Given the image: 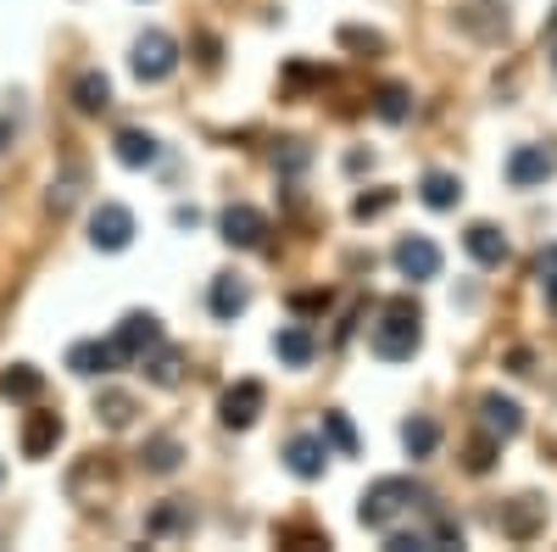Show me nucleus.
<instances>
[{"label":"nucleus","instance_id":"f257e3e1","mask_svg":"<svg viewBox=\"0 0 557 552\" xmlns=\"http://www.w3.org/2000/svg\"><path fill=\"white\" fill-rule=\"evenodd\" d=\"M424 312H418V302L412 296H396V302H385V318L374 324V357L380 363H407L418 346H424Z\"/></svg>","mask_w":557,"mask_h":552},{"label":"nucleus","instance_id":"f03ea898","mask_svg":"<svg viewBox=\"0 0 557 552\" xmlns=\"http://www.w3.org/2000/svg\"><path fill=\"white\" fill-rule=\"evenodd\" d=\"M412 496H418V486H412V480L385 475V480H374V486L362 491L357 519H362V525H374V530H391V519H396L401 508H412Z\"/></svg>","mask_w":557,"mask_h":552},{"label":"nucleus","instance_id":"7ed1b4c3","mask_svg":"<svg viewBox=\"0 0 557 552\" xmlns=\"http://www.w3.org/2000/svg\"><path fill=\"white\" fill-rule=\"evenodd\" d=\"M134 78H146V84H162L173 68H178V39L162 34V28H146L134 39V57H128Z\"/></svg>","mask_w":557,"mask_h":552},{"label":"nucleus","instance_id":"20e7f679","mask_svg":"<svg viewBox=\"0 0 557 552\" xmlns=\"http://www.w3.org/2000/svg\"><path fill=\"white\" fill-rule=\"evenodd\" d=\"M112 346H117L123 363H146V352L162 346V318H157V312H123Z\"/></svg>","mask_w":557,"mask_h":552},{"label":"nucleus","instance_id":"39448f33","mask_svg":"<svg viewBox=\"0 0 557 552\" xmlns=\"http://www.w3.org/2000/svg\"><path fill=\"white\" fill-rule=\"evenodd\" d=\"M89 241H96V252H123L134 241V212L123 201H101L89 212Z\"/></svg>","mask_w":557,"mask_h":552},{"label":"nucleus","instance_id":"423d86ee","mask_svg":"<svg viewBox=\"0 0 557 552\" xmlns=\"http://www.w3.org/2000/svg\"><path fill=\"white\" fill-rule=\"evenodd\" d=\"M262 402H268L262 380H240V385H228V391H223L218 419H223L228 430H251V425H257V413H262Z\"/></svg>","mask_w":557,"mask_h":552},{"label":"nucleus","instance_id":"0eeeda50","mask_svg":"<svg viewBox=\"0 0 557 552\" xmlns=\"http://www.w3.org/2000/svg\"><path fill=\"white\" fill-rule=\"evenodd\" d=\"M218 229H223V241H228V246H240V252H251V246H262V235H268V218H262L257 207L235 201V207H223Z\"/></svg>","mask_w":557,"mask_h":552},{"label":"nucleus","instance_id":"6e6552de","mask_svg":"<svg viewBox=\"0 0 557 552\" xmlns=\"http://www.w3.org/2000/svg\"><path fill=\"white\" fill-rule=\"evenodd\" d=\"M396 268L407 273V280H435L441 273V246L430 235H401L396 241Z\"/></svg>","mask_w":557,"mask_h":552},{"label":"nucleus","instance_id":"1a4fd4ad","mask_svg":"<svg viewBox=\"0 0 557 552\" xmlns=\"http://www.w3.org/2000/svg\"><path fill=\"white\" fill-rule=\"evenodd\" d=\"M480 430L485 436H496V441H513L519 430H524V407L513 402V396H480Z\"/></svg>","mask_w":557,"mask_h":552},{"label":"nucleus","instance_id":"9d476101","mask_svg":"<svg viewBox=\"0 0 557 552\" xmlns=\"http://www.w3.org/2000/svg\"><path fill=\"white\" fill-rule=\"evenodd\" d=\"M557 173V157L546 146H519L513 157H507V179L519 184V191H530V184H546Z\"/></svg>","mask_w":557,"mask_h":552},{"label":"nucleus","instance_id":"9b49d317","mask_svg":"<svg viewBox=\"0 0 557 552\" xmlns=\"http://www.w3.org/2000/svg\"><path fill=\"white\" fill-rule=\"evenodd\" d=\"M462 246H469V257H474L480 268H502V262H507V252H513L496 223H469V235H462Z\"/></svg>","mask_w":557,"mask_h":552},{"label":"nucleus","instance_id":"f8f14e48","mask_svg":"<svg viewBox=\"0 0 557 552\" xmlns=\"http://www.w3.org/2000/svg\"><path fill=\"white\" fill-rule=\"evenodd\" d=\"M67 368L89 380V375H112V368H123V357H117L112 341H78V346L67 352Z\"/></svg>","mask_w":557,"mask_h":552},{"label":"nucleus","instance_id":"ddd939ff","mask_svg":"<svg viewBox=\"0 0 557 552\" xmlns=\"http://www.w3.org/2000/svg\"><path fill=\"white\" fill-rule=\"evenodd\" d=\"M541 519H546V502H541V496H519V502H507V508H502V536L535 541Z\"/></svg>","mask_w":557,"mask_h":552},{"label":"nucleus","instance_id":"4468645a","mask_svg":"<svg viewBox=\"0 0 557 552\" xmlns=\"http://www.w3.org/2000/svg\"><path fill=\"white\" fill-rule=\"evenodd\" d=\"M285 464H290V475L318 480V475H323V464H330V441H318V436H290Z\"/></svg>","mask_w":557,"mask_h":552},{"label":"nucleus","instance_id":"2eb2a0df","mask_svg":"<svg viewBox=\"0 0 557 552\" xmlns=\"http://www.w3.org/2000/svg\"><path fill=\"white\" fill-rule=\"evenodd\" d=\"M207 302H212V318H223V324H235V318L251 307V291H246V280H235V273H218Z\"/></svg>","mask_w":557,"mask_h":552},{"label":"nucleus","instance_id":"dca6fc26","mask_svg":"<svg viewBox=\"0 0 557 552\" xmlns=\"http://www.w3.org/2000/svg\"><path fill=\"white\" fill-rule=\"evenodd\" d=\"M62 441V419L57 413H28V425H23V457H51Z\"/></svg>","mask_w":557,"mask_h":552},{"label":"nucleus","instance_id":"f3484780","mask_svg":"<svg viewBox=\"0 0 557 552\" xmlns=\"http://www.w3.org/2000/svg\"><path fill=\"white\" fill-rule=\"evenodd\" d=\"M73 107H78V112H107V107H112V78H107L101 68H84V73L73 78Z\"/></svg>","mask_w":557,"mask_h":552},{"label":"nucleus","instance_id":"a211bd4d","mask_svg":"<svg viewBox=\"0 0 557 552\" xmlns=\"http://www.w3.org/2000/svg\"><path fill=\"white\" fill-rule=\"evenodd\" d=\"M112 151H117L123 168H151V162H157V134H146V128H117Z\"/></svg>","mask_w":557,"mask_h":552},{"label":"nucleus","instance_id":"6ab92c4d","mask_svg":"<svg viewBox=\"0 0 557 552\" xmlns=\"http://www.w3.org/2000/svg\"><path fill=\"white\" fill-rule=\"evenodd\" d=\"M273 352H278V363L307 368V363H312V352H318V341H312V330H307V324H290V330H278V335H273Z\"/></svg>","mask_w":557,"mask_h":552},{"label":"nucleus","instance_id":"aec40b11","mask_svg":"<svg viewBox=\"0 0 557 552\" xmlns=\"http://www.w3.org/2000/svg\"><path fill=\"white\" fill-rule=\"evenodd\" d=\"M39 391H45V375L28 368V363H12L7 375H0V396H7V402H34Z\"/></svg>","mask_w":557,"mask_h":552},{"label":"nucleus","instance_id":"412c9836","mask_svg":"<svg viewBox=\"0 0 557 552\" xmlns=\"http://www.w3.org/2000/svg\"><path fill=\"white\" fill-rule=\"evenodd\" d=\"M146 375H151L157 385H178V380H184V352H178V346L146 352Z\"/></svg>","mask_w":557,"mask_h":552},{"label":"nucleus","instance_id":"4be33fe9","mask_svg":"<svg viewBox=\"0 0 557 552\" xmlns=\"http://www.w3.org/2000/svg\"><path fill=\"white\" fill-rule=\"evenodd\" d=\"M178 457H184V446H178L173 436H157V441H146V452H139V464H146L151 475H173V469H178Z\"/></svg>","mask_w":557,"mask_h":552},{"label":"nucleus","instance_id":"5701e85b","mask_svg":"<svg viewBox=\"0 0 557 552\" xmlns=\"http://www.w3.org/2000/svg\"><path fill=\"white\" fill-rule=\"evenodd\" d=\"M401 441H407L412 457H430V452L441 446V430H435V419H424V413H418V419L401 425Z\"/></svg>","mask_w":557,"mask_h":552},{"label":"nucleus","instance_id":"b1692460","mask_svg":"<svg viewBox=\"0 0 557 552\" xmlns=\"http://www.w3.org/2000/svg\"><path fill=\"white\" fill-rule=\"evenodd\" d=\"M190 525H196L190 502H168V508H157V514L146 519V530H151V536H178V530H190Z\"/></svg>","mask_w":557,"mask_h":552},{"label":"nucleus","instance_id":"393cba45","mask_svg":"<svg viewBox=\"0 0 557 552\" xmlns=\"http://www.w3.org/2000/svg\"><path fill=\"white\" fill-rule=\"evenodd\" d=\"M424 201H430L435 212H446V207H457V201H462V184H457L451 173H441V168H435V173H424Z\"/></svg>","mask_w":557,"mask_h":552},{"label":"nucleus","instance_id":"a878e982","mask_svg":"<svg viewBox=\"0 0 557 552\" xmlns=\"http://www.w3.org/2000/svg\"><path fill=\"white\" fill-rule=\"evenodd\" d=\"M96 413H101V425H107V430H128V425H134V396L107 391V396L96 402Z\"/></svg>","mask_w":557,"mask_h":552},{"label":"nucleus","instance_id":"bb28decb","mask_svg":"<svg viewBox=\"0 0 557 552\" xmlns=\"http://www.w3.org/2000/svg\"><path fill=\"white\" fill-rule=\"evenodd\" d=\"M323 441H330L341 457H357V430H351L346 413H323Z\"/></svg>","mask_w":557,"mask_h":552},{"label":"nucleus","instance_id":"cd10ccee","mask_svg":"<svg viewBox=\"0 0 557 552\" xmlns=\"http://www.w3.org/2000/svg\"><path fill=\"white\" fill-rule=\"evenodd\" d=\"M374 112H380L385 123H407V112H412V96H407L401 84H385L380 96H374Z\"/></svg>","mask_w":557,"mask_h":552},{"label":"nucleus","instance_id":"c85d7f7f","mask_svg":"<svg viewBox=\"0 0 557 552\" xmlns=\"http://www.w3.org/2000/svg\"><path fill=\"white\" fill-rule=\"evenodd\" d=\"M341 45H346V51H362V57H380L385 51V39L374 28H341Z\"/></svg>","mask_w":557,"mask_h":552},{"label":"nucleus","instance_id":"c756f323","mask_svg":"<svg viewBox=\"0 0 557 552\" xmlns=\"http://www.w3.org/2000/svg\"><path fill=\"white\" fill-rule=\"evenodd\" d=\"M385 552H435V547H430V530H391Z\"/></svg>","mask_w":557,"mask_h":552},{"label":"nucleus","instance_id":"7c9ffc66","mask_svg":"<svg viewBox=\"0 0 557 552\" xmlns=\"http://www.w3.org/2000/svg\"><path fill=\"white\" fill-rule=\"evenodd\" d=\"M496 446H502L496 436H480V441L469 446V475H485V469L496 464Z\"/></svg>","mask_w":557,"mask_h":552},{"label":"nucleus","instance_id":"2f4dec72","mask_svg":"<svg viewBox=\"0 0 557 552\" xmlns=\"http://www.w3.org/2000/svg\"><path fill=\"white\" fill-rule=\"evenodd\" d=\"M396 207V191H374V196H357V218H380V212H391Z\"/></svg>","mask_w":557,"mask_h":552},{"label":"nucleus","instance_id":"473e14b6","mask_svg":"<svg viewBox=\"0 0 557 552\" xmlns=\"http://www.w3.org/2000/svg\"><path fill=\"white\" fill-rule=\"evenodd\" d=\"M541 291H546V302H552V312H557V246L541 252Z\"/></svg>","mask_w":557,"mask_h":552},{"label":"nucleus","instance_id":"72a5a7b5","mask_svg":"<svg viewBox=\"0 0 557 552\" xmlns=\"http://www.w3.org/2000/svg\"><path fill=\"white\" fill-rule=\"evenodd\" d=\"M290 307L296 312H323L330 307V291H301V296H290Z\"/></svg>","mask_w":557,"mask_h":552},{"label":"nucleus","instance_id":"f704fd0d","mask_svg":"<svg viewBox=\"0 0 557 552\" xmlns=\"http://www.w3.org/2000/svg\"><path fill=\"white\" fill-rule=\"evenodd\" d=\"M173 223H178V229H196V223H201V212H196V207H178V212H173Z\"/></svg>","mask_w":557,"mask_h":552},{"label":"nucleus","instance_id":"c9c22d12","mask_svg":"<svg viewBox=\"0 0 557 552\" xmlns=\"http://www.w3.org/2000/svg\"><path fill=\"white\" fill-rule=\"evenodd\" d=\"M301 162H307V151H301V146H290V151H285V157H278V168H290V173H296V168H301Z\"/></svg>","mask_w":557,"mask_h":552},{"label":"nucleus","instance_id":"e433bc0d","mask_svg":"<svg viewBox=\"0 0 557 552\" xmlns=\"http://www.w3.org/2000/svg\"><path fill=\"white\" fill-rule=\"evenodd\" d=\"M7 146H12V123H7V118H0V151H7Z\"/></svg>","mask_w":557,"mask_h":552},{"label":"nucleus","instance_id":"4c0bfd02","mask_svg":"<svg viewBox=\"0 0 557 552\" xmlns=\"http://www.w3.org/2000/svg\"><path fill=\"white\" fill-rule=\"evenodd\" d=\"M552 68H557V45H552Z\"/></svg>","mask_w":557,"mask_h":552},{"label":"nucleus","instance_id":"58836bf2","mask_svg":"<svg viewBox=\"0 0 557 552\" xmlns=\"http://www.w3.org/2000/svg\"><path fill=\"white\" fill-rule=\"evenodd\" d=\"M0 475H7V469H0Z\"/></svg>","mask_w":557,"mask_h":552}]
</instances>
